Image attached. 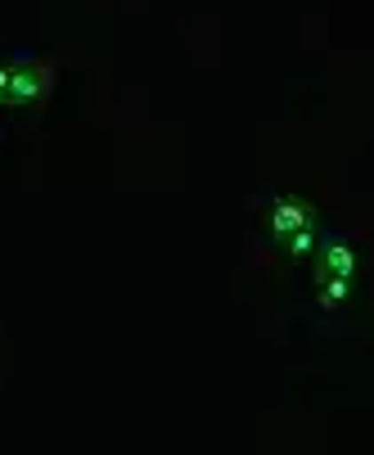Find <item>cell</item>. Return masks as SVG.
Segmentation results:
<instances>
[{
	"label": "cell",
	"instance_id": "2",
	"mask_svg": "<svg viewBox=\"0 0 374 455\" xmlns=\"http://www.w3.org/2000/svg\"><path fill=\"white\" fill-rule=\"evenodd\" d=\"M59 68L36 54H14L0 63V108H41L50 104Z\"/></svg>",
	"mask_w": 374,
	"mask_h": 455
},
{
	"label": "cell",
	"instance_id": "3",
	"mask_svg": "<svg viewBox=\"0 0 374 455\" xmlns=\"http://www.w3.org/2000/svg\"><path fill=\"white\" fill-rule=\"evenodd\" d=\"M311 257H316V298H321V307L338 311L356 289V248H352V239L330 230V235H321V243H316Z\"/></svg>",
	"mask_w": 374,
	"mask_h": 455
},
{
	"label": "cell",
	"instance_id": "1",
	"mask_svg": "<svg viewBox=\"0 0 374 455\" xmlns=\"http://www.w3.org/2000/svg\"><path fill=\"white\" fill-rule=\"evenodd\" d=\"M267 235L289 262H306V257L316 252L325 226H321L316 204L298 199V194H280V199H271V208H267Z\"/></svg>",
	"mask_w": 374,
	"mask_h": 455
}]
</instances>
